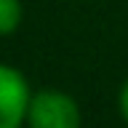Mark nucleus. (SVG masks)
<instances>
[{"label": "nucleus", "mask_w": 128, "mask_h": 128, "mask_svg": "<svg viewBox=\"0 0 128 128\" xmlns=\"http://www.w3.org/2000/svg\"><path fill=\"white\" fill-rule=\"evenodd\" d=\"M83 115H80L78 102L70 94L59 88H43L32 91L30 107H27V128H80Z\"/></svg>", "instance_id": "obj_1"}, {"label": "nucleus", "mask_w": 128, "mask_h": 128, "mask_svg": "<svg viewBox=\"0 0 128 128\" xmlns=\"http://www.w3.org/2000/svg\"><path fill=\"white\" fill-rule=\"evenodd\" d=\"M32 99V88L22 70L11 64H0V128L27 126V107Z\"/></svg>", "instance_id": "obj_2"}, {"label": "nucleus", "mask_w": 128, "mask_h": 128, "mask_svg": "<svg viewBox=\"0 0 128 128\" xmlns=\"http://www.w3.org/2000/svg\"><path fill=\"white\" fill-rule=\"evenodd\" d=\"M24 19L22 0H0V38L3 35H14Z\"/></svg>", "instance_id": "obj_3"}, {"label": "nucleus", "mask_w": 128, "mask_h": 128, "mask_svg": "<svg viewBox=\"0 0 128 128\" xmlns=\"http://www.w3.org/2000/svg\"><path fill=\"white\" fill-rule=\"evenodd\" d=\"M118 110H120V118L128 123V78H126V83H123L120 91H118Z\"/></svg>", "instance_id": "obj_4"}]
</instances>
